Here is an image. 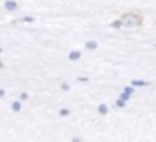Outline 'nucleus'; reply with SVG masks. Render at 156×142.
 <instances>
[{"instance_id": "nucleus-1", "label": "nucleus", "mask_w": 156, "mask_h": 142, "mask_svg": "<svg viewBox=\"0 0 156 142\" xmlns=\"http://www.w3.org/2000/svg\"><path fill=\"white\" fill-rule=\"evenodd\" d=\"M144 24V17L140 13H123L116 22L113 24L115 28H129V29H134V28H140Z\"/></svg>"}, {"instance_id": "nucleus-2", "label": "nucleus", "mask_w": 156, "mask_h": 142, "mask_svg": "<svg viewBox=\"0 0 156 142\" xmlns=\"http://www.w3.org/2000/svg\"><path fill=\"white\" fill-rule=\"evenodd\" d=\"M5 9H7V11H15V9H16V2L7 0V2H5Z\"/></svg>"}, {"instance_id": "nucleus-3", "label": "nucleus", "mask_w": 156, "mask_h": 142, "mask_svg": "<svg viewBox=\"0 0 156 142\" xmlns=\"http://www.w3.org/2000/svg\"><path fill=\"white\" fill-rule=\"evenodd\" d=\"M69 58H71V60H76V58H80V53H78V51H73V53L69 55Z\"/></svg>"}, {"instance_id": "nucleus-4", "label": "nucleus", "mask_w": 156, "mask_h": 142, "mask_svg": "<svg viewBox=\"0 0 156 142\" xmlns=\"http://www.w3.org/2000/svg\"><path fill=\"white\" fill-rule=\"evenodd\" d=\"M87 47H89V49H94V47H96V42H87Z\"/></svg>"}, {"instance_id": "nucleus-5", "label": "nucleus", "mask_w": 156, "mask_h": 142, "mask_svg": "<svg viewBox=\"0 0 156 142\" xmlns=\"http://www.w3.org/2000/svg\"><path fill=\"white\" fill-rule=\"evenodd\" d=\"M134 86H147V82H142V80H136Z\"/></svg>"}, {"instance_id": "nucleus-6", "label": "nucleus", "mask_w": 156, "mask_h": 142, "mask_svg": "<svg viewBox=\"0 0 156 142\" xmlns=\"http://www.w3.org/2000/svg\"><path fill=\"white\" fill-rule=\"evenodd\" d=\"M13 109H15V111H18V109H20V104H18V102H15V104H13Z\"/></svg>"}, {"instance_id": "nucleus-7", "label": "nucleus", "mask_w": 156, "mask_h": 142, "mask_svg": "<svg viewBox=\"0 0 156 142\" xmlns=\"http://www.w3.org/2000/svg\"><path fill=\"white\" fill-rule=\"evenodd\" d=\"M0 68H2V62H0Z\"/></svg>"}, {"instance_id": "nucleus-8", "label": "nucleus", "mask_w": 156, "mask_h": 142, "mask_svg": "<svg viewBox=\"0 0 156 142\" xmlns=\"http://www.w3.org/2000/svg\"><path fill=\"white\" fill-rule=\"evenodd\" d=\"M0 51H2V49H0Z\"/></svg>"}]
</instances>
